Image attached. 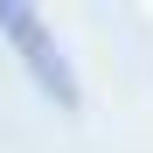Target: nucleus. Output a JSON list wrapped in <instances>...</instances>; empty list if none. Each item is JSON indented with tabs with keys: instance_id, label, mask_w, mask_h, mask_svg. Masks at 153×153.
<instances>
[{
	"instance_id": "nucleus-1",
	"label": "nucleus",
	"mask_w": 153,
	"mask_h": 153,
	"mask_svg": "<svg viewBox=\"0 0 153 153\" xmlns=\"http://www.w3.org/2000/svg\"><path fill=\"white\" fill-rule=\"evenodd\" d=\"M0 35L21 49L28 76H35L49 97H56L63 111H76V105H84V91H76V70H70V56H63V42L49 35V21H42L35 7H14V0H0Z\"/></svg>"
}]
</instances>
